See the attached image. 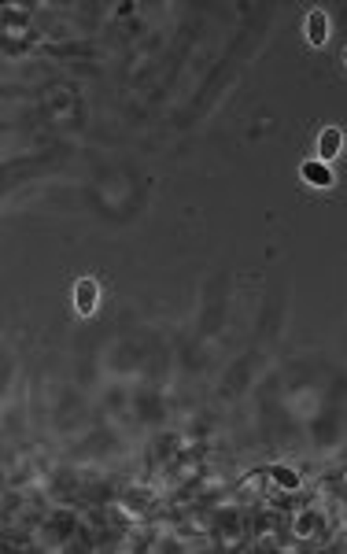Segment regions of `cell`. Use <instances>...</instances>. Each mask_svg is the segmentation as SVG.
<instances>
[{
  "label": "cell",
  "mask_w": 347,
  "mask_h": 554,
  "mask_svg": "<svg viewBox=\"0 0 347 554\" xmlns=\"http://www.w3.org/2000/svg\"><path fill=\"white\" fill-rule=\"evenodd\" d=\"M340 148H343V134L340 130H321V137H318V152H321V163L325 159H336L340 156Z\"/></svg>",
  "instance_id": "obj_2"
},
{
  "label": "cell",
  "mask_w": 347,
  "mask_h": 554,
  "mask_svg": "<svg viewBox=\"0 0 347 554\" xmlns=\"http://www.w3.org/2000/svg\"><path fill=\"white\" fill-rule=\"evenodd\" d=\"M343 59H347V52H343Z\"/></svg>",
  "instance_id": "obj_6"
},
{
  "label": "cell",
  "mask_w": 347,
  "mask_h": 554,
  "mask_svg": "<svg viewBox=\"0 0 347 554\" xmlns=\"http://www.w3.org/2000/svg\"><path fill=\"white\" fill-rule=\"evenodd\" d=\"M303 181L314 185V188H329L333 185V174L325 163H303Z\"/></svg>",
  "instance_id": "obj_3"
},
{
  "label": "cell",
  "mask_w": 347,
  "mask_h": 554,
  "mask_svg": "<svg viewBox=\"0 0 347 554\" xmlns=\"http://www.w3.org/2000/svg\"><path fill=\"white\" fill-rule=\"evenodd\" d=\"M96 300H100L96 281H93V277H81V281L74 285V307H78V314H93L96 311Z\"/></svg>",
  "instance_id": "obj_1"
},
{
  "label": "cell",
  "mask_w": 347,
  "mask_h": 554,
  "mask_svg": "<svg viewBox=\"0 0 347 554\" xmlns=\"http://www.w3.org/2000/svg\"><path fill=\"white\" fill-rule=\"evenodd\" d=\"M325 34H329L325 11H311L307 15V41H311V45H325Z\"/></svg>",
  "instance_id": "obj_4"
},
{
  "label": "cell",
  "mask_w": 347,
  "mask_h": 554,
  "mask_svg": "<svg viewBox=\"0 0 347 554\" xmlns=\"http://www.w3.org/2000/svg\"><path fill=\"white\" fill-rule=\"evenodd\" d=\"M277 480L285 488H296V473H288V470H277Z\"/></svg>",
  "instance_id": "obj_5"
}]
</instances>
